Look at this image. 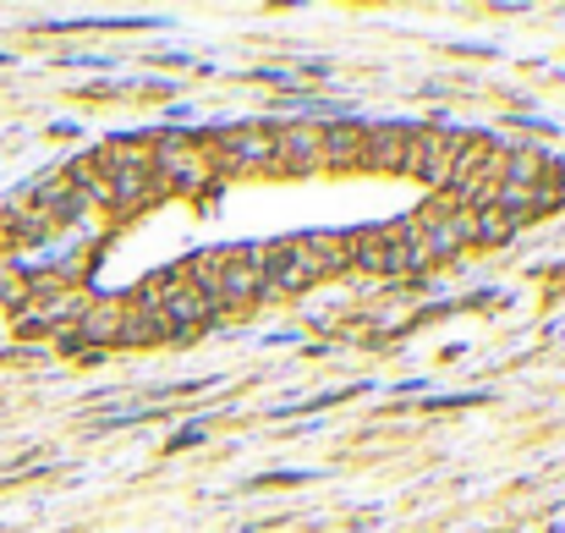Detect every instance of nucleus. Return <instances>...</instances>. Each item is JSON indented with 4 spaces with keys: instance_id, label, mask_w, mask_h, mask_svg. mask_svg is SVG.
<instances>
[{
    "instance_id": "f03ea898",
    "label": "nucleus",
    "mask_w": 565,
    "mask_h": 533,
    "mask_svg": "<svg viewBox=\"0 0 565 533\" xmlns=\"http://www.w3.org/2000/svg\"><path fill=\"white\" fill-rule=\"evenodd\" d=\"M100 188H105V204H143L160 182H154V160L143 144H105L100 155H89Z\"/></svg>"
},
{
    "instance_id": "9d476101",
    "label": "nucleus",
    "mask_w": 565,
    "mask_h": 533,
    "mask_svg": "<svg viewBox=\"0 0 565 533\" xmlns=\"http://www.w3.org/2000/svg\"><path fill=\"white\" fill-rule=\"evenodd\" d=\"M269 149H275L269 127H231V133H220L226 166H269Z\"/></svg>"
},
{
    "instance_id": "7ed1b4c3",
    "label": "nucleus",
    "mask_w": 565,
    "mask_h": 533,
    "mask_svg": "<svg viewBox=\"0 0 565 533\" xmlns=\"http://www.w3.org/2000/svg\"><path fill=\"white\" fill-rule=\"evenodd\" d=\"M456 166H461V133H450V127H417V133L406 138V166H401V171H412L417 182L450 193Z\"/></svg>"
},
{
    "instance_id": "0eeeda50",
    "label": "nucleus",
    "mask_w": 565,
    "mask_h": 533,
    "mask_svg": "<svg viewBox=\"0 0 565 533\" xmlns=\"http://www.w3.org/2000/svg\"><path fill=\"white\" fill-rule=\"evenodd\" d=\"M264 292V248H231L215 264V308H242Z\"/></svg>"
},
{
    "instance_id": "f257e3e1",
    "label": "nucleus",
    "mask_w": 565,
    "mask_h": 533,
    "mask_svg": "<svg viewBox=\"0 0 565 533\" xmlns=\"http://www.w3.org/2000/svg\"><path fill=\"white\" fill-rule=\"evenodd\" d=\"M351 264V237H297V242H280V248H264V292H302L335 270Z\"/></svg>"
},
{
    "instance_id": "9b49d317",
    "label": "nucleus",
    "mask_w": 565,
    "mask_h": 533,
    "mask_svg": "<svg viewBox=\"0 0 565 533\" xmlns=\"http://www.w3.org/2000/svg\"><path fill=\"white\" fill-rule=\"evenodd\" d=\"M122 314H127V303H116V297H100V303H89V308L78 314V336H83V341H94V347H105V341H122Z\"/></svg>"
},
{
    "instance_id": "f8f14e48",
    "label": "nucleus",
    "mask_w": 565,
    "mask_h": 533,
    "mask_svg": "<svg viewBox=\"0 0 565 533\" xmlns=\"http://www.w3.org/2000/svg\"><path fill=\"white\" fill-rule=\"evenodd\" d=\"M319 155L330 166H357L362 160V127L357 122H330L319 127Z\"/></svg>"
},
{
    "instance_id": "39448f33",
    "label": "nucleus",
    "mask_w": 565,
    "mask_h": 533,
    "mask_svg": "<svg viewBox=\"0 0 565 533\" xmlns=\"http://www.w3.org/2000/svg\"><path fill=\"white\" fill-rule=\"evenodd\" d=\"M143 297L160 308V319H165V330H171V336L204 330V325L220 314V308H215V303H209V297H204L187 275H165V281H160V286H149Z\"/></svg>"
},
{
    "instance_id": "20e7f679",
    "label": "nucleus",
    "mask_w": 565,
    "mask_h": 533,
    "mask_svg": "<svg viewBox=\"0 0 565 533\" xmlns=\"http://www.w3.org/2000/svg\"><path fill=\"white\" fill-rule=\"evenodd\" d=\"M149 160H154V182H160V188L193 193V188L209 182V155H204V144L187 138V133H165V138L149 149Z\"/></svg>"
},
{
    "instance_id": "4468645a",
    "label": "nucleus",
    "mask_w": 565,
    "mask_h": 533,
    "mask_svg": "<svg viewBox=\"0 0 565 533\" xmlns=\"http://www.w3.org/2000/svg\"><path fill=\"white\" fill-rule=\"evenodd\" d=\"M510 237H516V220L505 209H494V204L472 209V242H510Z\"/></svg>"
},
{
    "instance_id": "1a4fd4ad",
    "label": "nucleus",
    "mask_w": 565,
    "mask_h": 533,
    "mask_svg": "<svg viewBox=\"0 0 565 533\" xmlns=\"http://www.w3.org/2000/svg\"><path fill=\"white\" fill-rule=\"evenodd\" d=\"M406 138H412V127H395V122H384V127H362V166L401 171V166H406Z\"/></svg>"
},
{
    "instance_id": "6e6552de",
    "label": "nucleus",
    "mask_w": 565,
    "mask_h": 533,
    "mask_svg": "<svg viewBox=\"0 0 565 533\" xmlns=\"http://www.w3.org/2000/svg\"><path fill=\"white\" fill-rule=\"evenodd\" d=\"M275 133V149H269V166H286V171H313L324 155H319V127L308 122H291V127H269Z\"/></svg>"
},
{
    "instance_id": "423d86ee",
    "label": "nucleus",
    "mask_w": 565,
    "mask_h": 533,
    "mask_svg": "<svg viewBox=\"0 0 565 533\" xmlns=\"http://www.w3.org/2000/svg\"><path fill=\"white\" fill-rule=\"evenodd\" d=\"M417 231H423V242H428V253L434 259H450V253H461L466 242H472V209L466 204H456L450 193H439L417 220H412Z\"/></svg>"
},
{
    "instance_id": "ddd939ff",
    "label": "nucleus",
    "mask_w": 565,
    "mask_h": 533,
    "mask_svg": "<svg viewBox=\"0 0 565 533\" xmlns=\"http://www.w3.org/2000/svg\"><path fill=\"white\" fill-rule=\"evenodd\" d=\"M160 336H171L165 330V319H160V308L149 303V297H138V303H127V314H122V341H160Z\"/></svg>"
}]
</instances>
